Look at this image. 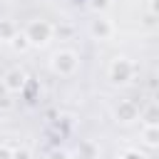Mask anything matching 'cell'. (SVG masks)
I'll return each mask as SVG.
<instances>
[{
    "mask_svg": "<svg viewBox=\"0 0 159 159\" xmlns=\"http://www.w3.org/2000/svg\"><path fill=\"white\" fill-rule=\"evenodd\" d=\"M50 67H52V72H57V75H72V72L77 70V55H75L72 50H60V52L52 55Z\"/></svg>",
    "mask_w": 159,
    "mask_h": 159,
    "instance_id": "1",
    "label": "cell"
},
{
    "mask_svg": "<svg viewBox=\"0 0 159 159\" xmlns=\"http://www.w3.org/2000/svg\"><path fill=\"white\" fill-rule=\"evenodd\" d=\"M25 37L30 40V45H45L52 37V25L45 20H32L25 27Z\"/></svg>",
    "mask_w": 159,
    "mask_h": 159,
    "instance_id": "2",
    "label": "cell"
},
{
    "mask_svg": "<svg viewBox=\"0 0 159 159\" xmlns=\"http://www.w3.org/2000/svg\"><path fill=\"white\" fill-rule=\"evenodd\" d=\"M132 72H134V67H132V62L127 60V57H114L112 60V65H109V80L112 82H129L132 80Z\"/></svg>",
    "mask_w": 159,
    "mask_h": 159,
    "instance_id": "3",
    "label": "cell"
},
{
    "mask_svg": "<svg viewBox=\"0 0 159 159\" xmlns=\"http://www.w3.org/2000/svg\"><path fill=\"white\" fill-rule=\"evenodd\" d=\"M2 82H5V89H7V92H20L22 84H25V72L15 67V70H10V72L5 75Z\"/></svg>",
    "mask_w": 159,
    "mask_h": 159,
    "instance_id": "4",
    "label": "cell"
},
{
    "mask_svg": "<svg viewBox=\"0 0 159 159\" xmlns=\"http://www.w3.org/2000/svg\"><path fill=\"white\" fill-rule=\"evenodd\" d=\"M144 127H159V102H152L144 112H142Z\"/></svg>",
    "mask_w": 159,
    "mask_h": 159,
    "instance_id": "5",
    "label": "cell"
},
{
    "mask_svg": "<svg viewBox=\"0 0 159 159\" xmlns=\"http://www.w3.org/2000/svg\"><path fill=\"white\" fill-rule=\"evenodd\" d=\"M117 119H119V122H132V119H137V107H134L132 102H122V104L117 107Z\"/></svg>",
    "mask_w": 159,
    "mask_h": 159,
    "instance_id": "6",
    "label": "cell"
},
{
    "mask_svg": "<svg viewBox=\"0 0 159 159\" xmlns=\"http://www.w3.org/2000/svg\"><path fill=\"white\" fill-rule=\"evenodd\" d=\"M89 30H92V35H97V37H107V35L112 32V25H109L107 20H94Z\"/></svg>",
    "mask_w": 159,
    "mask_h": 159,
    "instance_id": "7",
    "label": "cell"
},
{
    "mask_svg": "<svg viewBox=\"0 0 159 159\" xmlns=\"http://www.w3.org/2000/svg\"><path fill=\"white\" fill-rule=\"evenodd\" d=\"M144 142L149 147H157L159 144V127H144Z\"/></svg>",
    "mask_w": 159,
    "mask_h": 159,
    "instance_id": "8",
    "label": "cell"
},
{
    "mask_svg": "<svg viewBox=\"0 0 159 159\" xmlns=\"http://www.w3.org/2000/svg\"><path fill=\"white\" fill-rule=\"evenodd\" d=\"M10 42H12V47H15V50H25V47H30V40L25 37V32H22V35H15Z\"/></svg>",
    "mask_w": 159,
    "mask_h": 159,
    "instance_id": "9",
    "label": "cell"
},
{
    "mask_svg": "<svg viewBox=\"0 0 159 159\" xmlns=\"http://www.w3.org/2000/svg\"><path fill=\"white\" fill-rule=\"evenodd\" d=\"M12 37H15V30H12L7 22H0V40H7V42H10Z\"/></svg>",
    "mask_w": 159,
    "mask_h": 159,
    "instance_id": "10",
    "label": "cell"
},
{
    "mask_svg": "<svg viewBox=\"0 0 159 159\" xmlns=\"http://www.w3.org/2000/svg\"><path fill=\"white\" fill-rule=\"evenodd\" d=\"M119 159H147L142 152H137V149H127L124 154H119Z\"/></svg>",
    "mask_w": 159,
    "mask_h": 159,
    "instance_id": "11",
    "label": "cell"
},
{
    "mask_svg": "<svg viewBox=\"0 0 159 159\" xmlns=\"http://www.w3.org/2000/svg\"><path fill=\"white\" fill-rule=\"evenodd\" d=\"M12 159H32V154L27 149H15L12 152Z\"/></svg>",
    "mask_w": 159,
    "mask_h": 159,
    "instance_id": "12",
    "label": "cell"
},
{
    "mask_svg": "<svg viewBox=\"0 0 159 159\" xmlns=\"http://www.w3.org/2000/svg\"><path fill=\"white\" fill-rule=\"evenodd\" d=\"M0 159H12V149H7L5 144H0Z\"/></svg>",
    "mask_w": 159,
    "mask_h": 159,
    "instance_id": "13",
    "label": "cell"
},
{
    "mask_svg": "<svg viewBox=\"0 0 159 159\" xmlns=\"http://www.w3.org/2000/svg\"><path fill=\"white\" fill-rule=\"evenodd\" d=\"M149 10H152L154 15H159V0H149Z\"/></svg>",
    "mask_w": 159,
    "mask_h": 159,
    "instance_id": "14",
    "label": "cell"
},
{
    "mask_svg": "<svg viewBox=\"0 0 159 159\" xmlns=\"http://www.w3.org/2000/svg\"><path fill=\"white\" fill-rule=\"evenodd\" d=\"M52 159H70V157H67L65 152H55V154H52Z\"/></svg>",
    "mask_w": 159,
    "mask_h": 159,
    "instance_id": "15",
    "label": "cell"
}]
</instances>
